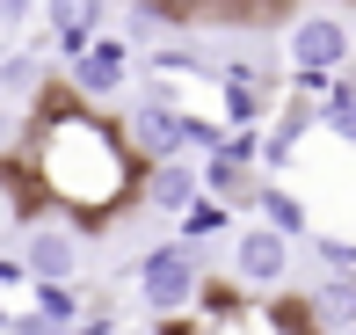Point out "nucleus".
I'll list each match as a JSON object with an SVG mask.
<instances>
[{
	"label": "nucleus",
	"instance_id": "nucleus-9",
	"mask_svg": "<svg viewBox=\"0 0 356 335\" xmlns=\"http://www.w3.org/2000/svg\"><path fill=\"white\" fill-rule=\"evenodd\" d=\"M262 219H269V226H284L291 241H298V233L313 226V219H305V204L291 197V189H262Z\"/></svg>",
	"mask_w": 356,
	"mask_h": 335
},
{
	"label": "nucleus",
	"instance_id": "nucleus-3",
	"mask_svg": "<svg viewBox=\"0 0 356 335\" xmlns=\"http://www.w3.org/2000/svg\"><path fill=\"white\" fill-rule=\"evenodd\" d=\"M66 73H73V88H80V95H117L124 81H131V44L109 37V29H95V37L66 59Z\"/></svg>",
	"mask_w": 356,
	"mask_h": 335
},
{
	"label": "nucleus",
	"instance_id": "nucleus-15",
	"mask_svg": "<svg viewBox=\"0 0 356 335\" xmlns=\"http://www.w3.org/2000/svg\"><path fill=\"white\" fill-rule=\"evenodd\" d=\"M29 15H37V0H0V29H22Z\"/></svg>",
	"mask_w": 356,
	"mask_h": 335
},
{
	"label": "nucleus",
	"instance_id": "nucleus-7",
	"mask_svg": "<svg viewBox=\"0 0 356 335\" xmlns=\"http://www.w3.org/2000/svg\"><path fill=\"white\" fill-rule=\"evenodd\" d=\"M197 189H204V175L182 168V161H153V175H145V197H153L160 212H189Z\"/></svg>",
	"mask_w": 356,
	"mask_h": 335
},
{
	"label": "nucleus",
	"instance_id": "nucleus-1",
	"mask_svg": "<svg viewBox=\"0 0 356 335\" xmlns=\"http://www.w3.org/2000/svg\"><path fill=\"white\" fill-rule=\"evenodd\" d=\"M349 52H356V37H349L342 15H298V22H291V37H284V59L305 73V81H320V73H342Z\"/></svg>",
	"mask_w": 356,
	"mask_h": 335
},
{
	"label": "nucleus",
	"instance_id": "nucleus-5",
	"mask_svg": "<svg viewBox=\"0 0 356 335\" xmlns=\"http://www.w3.org/2000/svg\"><path fill=\"white\" fill-rule=\"evenodd\" d=\"M233 270H240V284H284V270H291V233H284V226H240Z\"/></svg>",
	"mask_w": 356,
	"mask_h": 335
},
{
	"label": "nucleus",
	"instance_id": "nucleus-17",
	"mask_svg": "<svg viewBox=\"0 0 356 335\" xmlns=\"http://www.w3.org/2000/svg\"><path fill=\"white\" fill-rule=\"evenodd\" d=\"M15 139V109H8V95H0V146Z\"/></svg>",
	"mask_w": 356,
	"mask_h": 335
},
{
	"label": "nucleus",
	"instance_id": "nucleus-6",
	"mask_svg": "<svg viewBox=\"0 0 356 335\" xmlns=\"http://www.w3.org/2000/svg\"><path fill=\"white\" fill-rule=\"evenodd\" d=\"M131 132H138V146L153 153V161H175V153L189 146V124L175 117L168 102H138V109H131Z\"/></svg>",
	"mask_w": 356,
	"mask_h": 335
},
{
	"label": "nucleus",
	"instance_id": "nucleus-16",
	"mask_svg": "<svg viewBox=\"0 0 356 335\" xmlns=\"http://www.w3.org/2000/svg\"><path fill=\"white\" fill-rule=\"evenodd\" d=\"M29 277V263H8V255H0V284H22Z\"/></svg>",
	"mask_w": 356,
	"mask_h": 335
},
{
	"label": "nucleus",
	"instance_id": "nucleus-18",
	"mask_svg": "<svg viewBox=\"0 0 356 335\" xmlns=\"http://www.w3.org/2000/svg\"><path fill=\"white\" fill-rule=\"evenodd\" d=\"M37 335H66V328H37Z\"/></svg>",
	"mask_w": 356,
	"mask_h": 335
},
{
	"label": "nucleus",
	"instance_id": "nucleus-12",
	"mask_svg": "<svg viewBox=\"0 0 356 335\" xmlns=\"http://www.w3.org/2000/svg\"><path fill=\"white\" fill-rule=\"evenodd\" d=\"M320 306H327V321H356V277H334L320 292Z\"/></svg>",
	"mask_w": 356,
	"mask_h": 335
},
{
	"label": "nucleus",
	"instance_id": "nucleus-4",
	"mask_svg": "<svg viewBox=\"0 0 356 335\" xmlns=\"http://www.w3.org/2000/svg\"><path fill=\"white\" fill-rule=\"evenodd\" d=\"M22 263H29V277H37V284H73V277H80V263H88V248H80V233H73V226L44 219V226L29 233Z\"/></svg>",
	"mask_w": 356,
	"mask_h": 335
},
{
	"label": "nucleus",
	"instance_id": "nucleus-14",
	"mask_svg": "<svg viewBox=\"0 0 356 335\" xmlns=\"http://www.w3.org/2000/svg\"><path fill=\"white\" fill-rule=\"evenodd\" d=\"M211 226H218L211 204H189V212H182V233H189V241H197V233H211Z\"/></svg>",
	"mask_w": 356,
	"mask_h": 335
},
{
	"label": "nucleus",
	"instance_id": "nucleus-19",
	"mask_svg": "<svg viewBox=\"0 0 356 335\" xmlns=\"http://www.w3.org/2000/svg\"><path fill=\"white\" fill-rule=\"evenodd\" d=\"M0 219H8V197H0Z\"/></svg>",
	"mask_w": 356,
	"mask_h": 335
},
{
	"label": "nucleus",
	"instance_id": "nucleus-2",
	"mask_svg": "<svg viewBox=\"0 0 356 335\" xmlns=\"http://www.w3.org/2000/svg\"><path fill=\"white\" fill-rule=\"evenodd\" d=\"M138 299L153 313H182L189 299H197V255L189 248H153L138 263Z\"/></svg>",
	"mask_w": 356,
	"mask_h": 335
},
{
	"label": "nucleus",
	"instance_id": "nucleus-8",
	"mask_svg": "<svg viewBox=\"0 0 356 335\" xmlns=\"http://www.w3.org/2000/svg\"><path fill=\"white\" fill-rule=\"evenodd\" d=\"M51 29H58V59H73L102 29V0H51Z\"/></svg>",
	"mask_w": 356,
	"mask_h": 335
},
{
	"label": "nucleus",
	"instance_id": "nucleus-11",
	"mask_svg": "<svg viewBox=\"0 0 356 335\" xmlns=\"http://www.w3.org/2000/svg\"><path fill=\"white\" fill-rule=\"evenodd\" d=\"M37 59H29V52H8V59H0V95H29V88H37Z\"/></svg>",
	"mask_w": 356,
	"mask_h": 335
},
{
	"label": "nucleus",
	"instance_id": "nucleus-10",
	"mask_svg": "<svg viewBox=\"0 0 356 335\" xmlns=\"http://www.w3.org/2000/svg\"><path fill=\"white\" fill-rule=\"evenodd\" d=\"M37 313H44V321H51V328H80V306H73V292H66V284H37Z\"/></svg>",
	"mask_w": 356,
	"mask_h": 335
},
{
	"label": "nucleus",
	"instance_id": "nucleus-13",
	"mask_svg": "<svg viewBox=\"0 0 356 335\" xmlns=\"http://www.w3.org/2000/svg\"><path fill=\"white\" fill-rule=\"evenodd\" d=\"M320 117H327V124H334V132H342V139H356V88L342 81V88H334V102L320 109Z\"/></svg>",
	"mask_w": 356,
	"mask_h": 335
}]
</instances>
